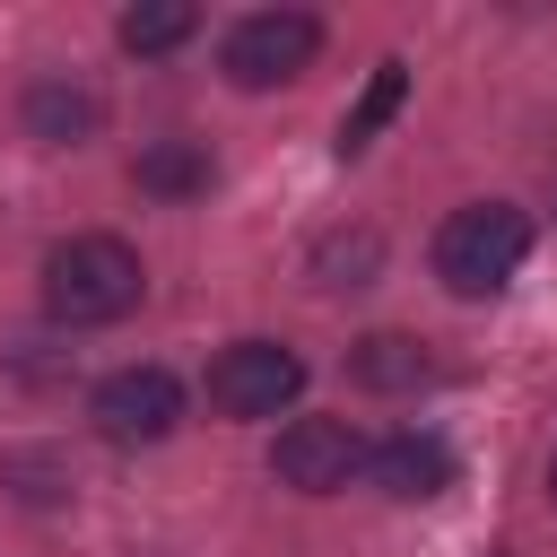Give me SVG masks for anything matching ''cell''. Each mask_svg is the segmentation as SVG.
<instances>
[{
  "label": "cell",
  "instance_id": "12",
  "mask_svg": "<svg viewBox=\"0 0 557 557\" xmlns=\"http://www.w3.org/2000/svg\"><path fill=\"white\" fill-rule=\"evenodd\" d=\"M113 35H122V52H174V44L200 35V9H183V0H139V9L113 17Z\"/></svg>",
  "mask_w": 557,
  "mask_h": 557
},
{
  "label": "cell",
  "instance_id": "3",
  "mask_svg": "<svg viewBox=\"0 0 557 557\" xmlns=\"http://www.w3.org/2000/svg\"><path fill=\"white\" fill-rule=\"evenodd\" d=\"M313 52H322L313 9H244L226 26V44H218V70H226V87L261 96V87H296L313 70Z\"/></svg>",
  "mask_w": 557,
  "mask_h": 557
},
{
  "label": "cell",
  "instance_id": "6",
  "mask_svg": "<svg viewBox=\"0 0 557 557\" xmlns=\"http://www.w3.org/2000/svg\"><path fill=\"white\" fill-rule=\"evenodd\" d=\"M357 470H366V444H357L348 418H287L278 444H270V479L296 487V496H339Z\"/></svg>",
  "mask_w": 557,
  "mask_h": 557
},
{
  "label": "cell",
  "instance_id": "7",
  "mask_svg": "<svg viewBox=\"0 0 557 557\" xmlns=\"http://www.w3.org/2000/svg\"><path fill=\"white\" fill-rule=\"evenodd\" d=\"M366 479L392 496V505H426L453 487V444L435 426H392L383 444H366Z\"/></svg>",
  "mask_w": 557,
  "mask_h": 557
},
{
  "label": "cell",
  "instance_id": "11",
  "mask_svg": "<svg viewBox=\"0 0 557 557\" xmlns=\"http://www.w3.org/2000/svg\"><path fill=\"white\" fill-rule=\"evenodd\" d=\"M400 96H409V61H374V78H366V96L339 113V157H357V148H374L383 139V122L400 113Z\"/></svg>",
  "mask_w": 557,
  "mask_h": 557
},
{
  "label": "cell",
  "instance_id": "5",
  "mask_svg": "<svg viewBox=\"0 0 557 557\" xmlns=\"http://www.w3.org/2000/svg\"><path fill=\"white\" fill-rule=\"evenodd\" d=\"M87 418H96V435L122 444V453L165 444V435L183 426V383H174L165 366H113V374L87 392Z\"/></svg>",
  "mask_w": 557,
  "mask_h": 557
},
{
  "label": "cell",
  "instance_id": "1",
  "mask_svg": "<svg viewBox=\"0 0 557 557\" xmlns=\"http://www.w3.org/2000/svg\"><path fill=\"white\" fill-rule=\"evenodd\" d=\"M148 296V270L122 235H61L44 252V313L61 331H104Z\"/></svg>",
  "mask_w": 557,
  "mask_h": 557
},
{
  "label": "cell",
  "instance_id": "10",
  "mask_svg": "<svg viewBox=\"0 0 557 557\" xmlns=\"http://www.w3.org/2000/svg\"><path fill=\"white\" fill-rule=\"evenodd\" d=\"M131 183H139L148 200H200V191H209V148H200V139H148V148L131 157Z\"/></svg>",
  "mask_w": 557,
  "mask_h": 557
},
{
  "label": "cell",
  "instance_id": "4",
  "mask_svg": "<svg viewBox=\"0 0 557 557\" xmlns=\"http://www.w3.org/2000/svg\"><path fill=\"white\" fill-rule=\"evenodd\" d=\"M209 409L218 418H278L296 392H305V357L287 339H235L209 357Z\"/></svg>",
  "mask_w": 557,
  "mask_h": 557
},
{
  "label": "cell",
  "instance_id": "14",
  "mask_svg": "<svg viewBox=\"0 0 557 557\" xmlns=\"http://www.w3.org/2000/svg\"><path fill=\"white\" fill-rule=\"evenodd\" d=\"M548 496H557V453H548Z\"/></svg>",
  "mask_w": 557,
  "mask_h": 557
},
{
  "label": "cell",
  "instance_id": "2",
  "mask_svg": "<svg viewBox=\"0 0 557 557\" xmlns=\"http://www.w3.org/2000/svg\"><path fill=\"white\" fill-rule=\"evenodd\" d=\"M522 261H531V209H513V200H470L435 226V278L470 305L496 296Z\"/></svg>",
  "mask_w": 557,
  "mask_h": 557
},
{
  "label": "cell",
  "instance_id": "8",
  "mask_svg": "<svg viewBox=\"0 0 557 557\" xmlns=\"http://www.w3.org/2000/svg\"><path fill=\"white\" fill-rule=\"evenodd\" d=\"M96 122H104V96L78 87V78H61V70L26 78V96H17V131L35 148H78V139H96Z\"/></svg>",
  "mask_w": 557,
  "mask_h": 557
},
{
  "label": "cell",
  "instance_id": "13",
  "mask_svg": "<svg viewBox=\"0 0 557 557\" xmlns=\"http://www.w3.org/2000/svg\"><path fill=\"white\" fill-rule=\"evenodd\" d=\"M374 261H383V235H374V226H357V235H322V244H313V287H366Z\"/></svg>",
  "mask_w": 557,
  "mask_h": 557
},
{
  "label": "cell",
  "instance_id": "9",
  "mask_svg": "<svg viewBox=\"0 0 557 557\" xmlns=\"http://www.w3.org/2000/svg\"><path fill=\"white\" fill-rule=\"evenodd\" d=\"M435 374V357H426V339H409V331H366L357 348H348V383L357 392H418Z\"/></svg>",
  "mask_w": 557,
  "mask_h": 557
}]
</instances>
